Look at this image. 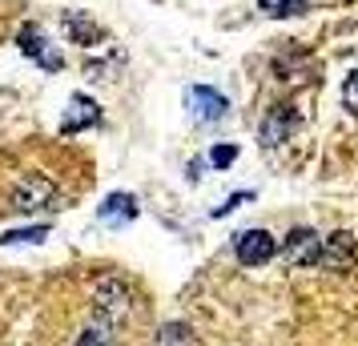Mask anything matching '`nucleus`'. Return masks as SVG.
<instances>
[{"label":"nucleus","instance_id":"nucleus-5","mask_svg":"<svg viewBox=\"0 0 358 346\" xmlns=\"http://www.w3.org/2000/svg\"><path fill=\"white\" fill-rule=\"evenodd\" d=\"M20 49L29 52L41 69H61V57L49 49V41L41 36V29H36V24H24V29H20Z\"/></svg>","mask_w":358,"mask_h":346},{"label":"nucleus","instance_id":"nucleus-4","mask_svg":"<svg viewBox=\"0 0 358 346\" xmlns=\"http://www.w3.org/2000/svg\"><path fill=\"white\" fill-rule=\"evenodd\" d=\"M274 250H278V242L266 230H250V233H242V238H238V258H242L245 266L270 262V258H274Z\"/></svg>","mask_w":358,"mask_h":346},{"label":"nucleus","instance_id":"nucleus-15","mask_svg":"<svg viewBox=\"0 0 358 346\" xmlns=\"http://www.w3.org/2000/svg\"><path fill=\"white\" fill-rule=\"evenodd\" d=\"M234 157H238V149H234V145H213L210 165H217V169H226V165H234Z\"/></svg>","mask_w":358,"mask_h":346},{"label":"nucleus","instance_id":"nucleus-1","mask_svg":"<svg viewBox=\"0 0 358 346\" xmlns=\"http://www.w3.org/2000/svg\"><path fill=\"white\" fill-rule=\"evenodd\" d=\"M49 201H52V182L49 178H24V182H17L13 194H8V210L29 214V210H45Z\"/></svg>","mask_w":358,"mask_h":346},{"label":"nucleus","instance_id":"nucleus-14","mask_svg":"<svg viewBox=\"0 0 358 346\" xmlns=\"http://www.w3.org/2000/svg\"><path fill=\"white\" fill-rule=\"evenodd\" d=\"M77 346H113V343H109V326H89Z\"/></svg>","mask_w":358,"mask_h":346},{"label":"nucleus","instance_id":"nucleus-3","mask_svg":"<svg viewBox=\"0 0 358 346\" xmlns=\"http://www.w3.org/2000/svg\"><path fill=\"white\" fill-rule=\"evenodd\" d=\"M282 258L290 266H310L322 258V242H318V233L314 230H294L286 238V246H282Z\"/></svg>","mask_w":358,"mask_h":346},{"label":"nucleus","instance_id":"nucleus-13","mask_svg":"<svg viewBox=\"0 0 358 346\" xmlns=\"http://www.w3.org/2000/svg\"><path fill=\"white\" fill-rule=\"evenodd\" d=\"M342 105H346V113H355L358 117V69L342 81Z\"/></svg>","mask_w":358,"mask_h":346},{"label":"nucleus","instance_id":"nucleus-10","mask_svg":"<svg viewBox=\"0 0 358 346\" xmlns=\"http://www.w3.org/2000/svg\"><path fill=\"white\" fill-rule=\"evenodd\" d=\"M69 33H73V41H81V45H97L101 36H105L89 17H69Z\"/></svg>","mask_w":358,"mask_h":346},{"label":"nucleus","instance_id":"nucleus-2","mask_svg":"<svg viewBox=\"0 0 358 346\" xmlns=\"http://www.w3.org/2000/svg\"><path fill=\"white\" fill-rule=\"evenodd\" d=\"M294 129H298V109H294L290 101H282V105H274L270 117H266V125H262V141L274 149V145H282Z\"/></svg>","mask_w":358,"mask_h":346},{"label":"nucleus","instance_id":"nucleus-6","mask_svg":"<svg viewBox=\"0 0 358 346\" xmlns=\"http://www.w3.org/2000/svg\"><path fill=\"white\" fill-rule=\"evenodd\" d=\"M97 117H101V105H97V101H93V97H85V93H77V97L69 101L61 129H65V133H77V129H85V125H93Z\"/></svg>","mask_w":358,"mask_h":346},{"label":"nucleus","instance_id":"nucleus-7","mask_svg":"<svg viewBox=\"0 0 358 346\" xmlns=\"http://www.w3.org/2000/svg\"><path fill=\"white\" fill-rule=\"evenodd\" d=\"M189 113H194L197 121H213V117L226 113V97L213 93V89H206V85H194V89H189Z\"/></svg>","mask_w":358,"mask_h":346},{"label":"nucleus","instance_id":"nucleus-9","mask_svg":"<svg viewBox=\"0 0 358 346\" xmlns=\"http://www.w3.org/2000/svg\"><path fill=\"white\" fill-rule=\"evenodd\" d=\"M101 217H105V222H113V217L129 222V217H137V201H133L129 194H113V198L101 206Z\"/></svg>","mask_w":358,"mask_h":346},{"label":"nucleus","instance_id":"nucleus-11","mask_svg":"<svg viewBox=\"0 0 358 346\" xmlns=\"http://www.w3.org/2000/svg\"><path fill=\"white\" fill-rule=\"evenodd\" d=\"M310 0H258V8L266 17H294V13H302Z\"/></svg>","mask_w":358,"mask_h":346},{"label":"nucleus","instance_id":"nucleus-12","mask_svg":"<svg viewBox=\"0 0 358 346\" xmlns=\"http://www.w3.org/2000/svg\"><path fill=\"white\" fill-rule=\"evenodd\" d=\"M49 238V226H33V230H17V233H4L0 246H20V242H45Z\"/></svg>","mask_w":358,"mask_h":346},{"label":"nucleus","instance_id":"nucleus-8","mask_svg":"<svg viewBox=\"0 0 358 346\" xmlns=\"http://www.w3.org/2000/svg\"><path fill=\"white\" fill-rule=\"evenodd\" d=\"M318 262H322L326 270H346V266H355V242H350V233H334L322 246V258H318Z\"/></svg>","mask_w":358,"mask_h":346}]
</instances>
